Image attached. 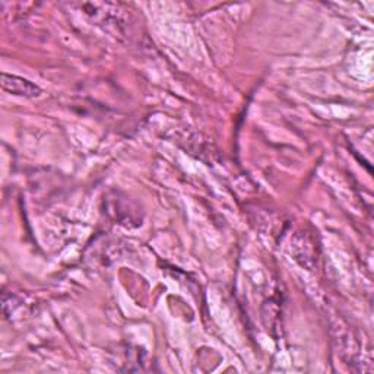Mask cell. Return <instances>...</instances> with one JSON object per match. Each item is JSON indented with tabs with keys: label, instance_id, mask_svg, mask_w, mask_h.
<instances>
[{
	"label": "cell",
	"instance_id": "cell-1",
	"mask_svg": "<svg viewBox=\"0 0 374 374\" xmlns=\"http://www.w3.org/2000/svg\"><path fill=\"white\" fill-rule=\"evenodd\" d=\"M2 86L5 91L13 94V96H21V97L33 98V97H38L41 94V89L28 79L8 74H2Z\"/></svg>",
	"mask_w": 374,
	"mask_h": 374
}]
</instances>
